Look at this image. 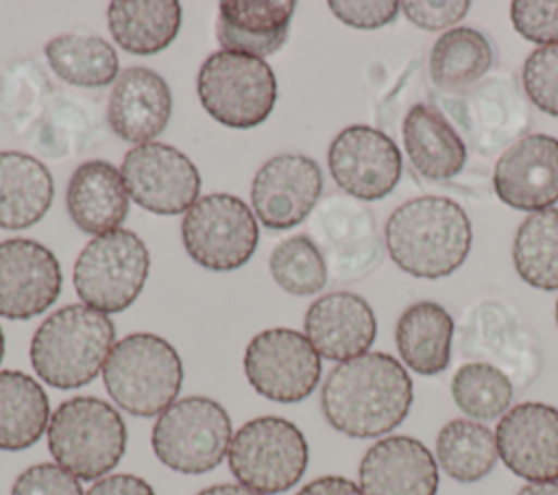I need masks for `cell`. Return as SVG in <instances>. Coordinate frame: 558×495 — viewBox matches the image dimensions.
I'll use <instances>...</instances> for the list:
<instances>
[{
	"label": "cell",
	"mask_w": 558,
	"mask_h": 495,
	"mask_svg": "<svg viewBox=\"0 0 558 495\" xmlns=\"http://www.w3.org/2000/svg\"><path fill=\"white\" fill-rule=\"evenodd\" d=\"M294 9V0H225L218 7V44L222 50L268 57L286 44Z\"/></svg>",
	"instance_id": "obj_23"
},
{
	"label": "cell",
	"mask_w": 558,
	"mask_h": 495,
	"mask_svg": "<svg viewBox=\"0 0 558 495\" xmlns=\"http://www.w3.org/2000/svg\"><path fill=\"white\" fill-rule=\"evenodd\" d=\"M414 399L405 366L384 351L338 362L320 388L327 423L351 438H377L401 425Z\"/></svg>",
	"instance_id": "obj_1"
},
{
	"label": "cell",
	"mask_w": 558,
	"mask_h": 495,
	"mask_svg": "<svg viewBox=\"0 0 558 495\" xmlns=\"http://www.w3.org/2000/svg\"><path fill=\"white\" fill-rule=\"evenodd\" d=\"M150 270V253L131 229H113L92 238L74 262V290L83 305L102 314L126 310L142 292Z\"/></svg>",
	"instance_id": "obj_8"
},
{
	"label": "cell",
	"mask_w": 558,
	"mask_h": 495,
	"mask_svg": "<svg viewBox=\"0 0 558 495\" xmlns=\"http://www.w3.org/2000/svg\"><path fill=\"white\" fill-rule=\"evenodd\" d=\"M331 13L347 26L360 31H375L390 22L401 11L397 0H331Z\"/></svg>",
	"instance_id": "obj_40"
},
{
	"label": "cell",
	"mask_w": 558,
	"mask_h": 495,
	"mask_svg": "<svg viewBox=\"0 0 558 495\" xmlns=\"http://www.w3.org/2000/svg\"><path fill=\"white\" fill-rule=\"evenodd\" d=\"M203 109L231 129L262 124L277 102L272 68L257 57L218 50L205 59L196 76Z\"/></svg>",
	"instance_id": "obj_6"
},
{
	"label": "cell",
	"mask_w": 558,
	"mask_h": 495,
	"mask_svg": "<svg viewBox=\"0 0 558 495\" xmlns=\"http://www.w3.org/2000/svg\"><path fill=\"white\" fill-rule=\"evenodd\" d=\"M187 255L203 268L225 273L244 266L259 242L257 218L233 194L201 196L181 220Z\"/></svg>",
	"instance_id": "obj_10"
},
{
	"label": "cell",
	"mask_w": 558,
	"mask_h": 495,
	"mask_svg": "<svg viewBox=\"0 0 558 495\" xmlns=\"http://www.w3.org/2000/svg\"><path fill=\"white\" fill-rule=\"evenodd\" d=\"M312 240L336 281H357L384 259V242L373 214L351 196L331 194L314 207Z\"/></svg>",
	"instance_id": "obj_11"
},
{
	"label": "cell",
	"mask_w": 558,
	"mask_h": 495,
	"mask_svg": "<svg viewBox=\"0 0 558 495\" xmlns=\"http://www.w3.org/2000/svg\"><path fill=\"white\" fill-rule=\"evenodd\" d=\"M50 170L33 155L0 150V229H26L52 205Z\"/></svg>",
	"instance_id": "obj_27"
},
{
	"label": "cell",
	"mask_w": 558,
	"mask_h": 495,
	"mask_svg": "<svg viewBox=\"0 0 558 495\" xmlns=\"http://www.w3.org/2000/svg\"><path fill=\"white\" fill-rule=\"evenodd\" d=\"M556 325H558V299H556Z\"/></svg>",
	"instance_id": "obj_47"
},
{
	"label": "cell",
	"mask_w": 558,
	"mask_h": 495,
	"mask_svg": "<svg viewBox=\"0 0 558 495\" xmlns=\"http://www.w3.org/2000/svg\"><path fill=\"white\" fill-rule=\"evenodd\" d=\"M401 137L414 170L432 181L453 179L466 164L460 131L436 105H412L403 116Z\"/></svg>",
	"instance_id": "obj_25"
},
{
	"label": "cell",
	"mask_w": 558,
	"mask_h": 495,
	"mask_svg": "<svg viewBox=\"0 0 558 495\" xmlns=\"http://www.w3.org/2000/svg\"><path fill=\"white\" fill-rule=\"evenodd\" d=\"M440 105L451 113L466 142L484 155L514 144L530 122L519 85L501 76L442 96Z\"/></svg>",
	"instance_id": "obj_15"
},
{
	"label": "cell",
	"mask_w": 558,
	"mask_h": 495,
	"mask_svg": "<svg viewBox=\"0 0 558 495\" xmlns=\"http://www.w3.org/2000/svg\"><path fill=\"white\" fill-rule=\"evenodd\" d=\"M510 22L532 44H558V0H514Z\"/></svg>",
	"instance_id": "obj_38"
},
{
	"label": "cell",
	"mask_w": 558,
	"mask_h": 495,
	"mask_svg": "<svg viewBox=\"0 0 558 495\" xmlns=\"http://www.w3.org/2000/svg\"><path fill=\"white\" fill-rule=\"evenodd\" d=\"M4 358V334H2V327H0V362Z\"/></svg>",
	"instance_id": "obj_46"
},
{
	"label": "cell",
	"mask_w": 558,
	"mask_h": 495,
	"mask_svg": "<svg viewBox=\"0 0 558 495\" xmlns=\"http://www.w3.org/2000/svg\"><path fill=\"white\" fill-rule=\"evenodd\" d=\"M384 244L403 273L440 279L466 262L473 229L466 212L453 198L427 194L401 203L388 216Z\"/></svg>",
	"instance_id": "obj_2"
},
{
	"label": "cell",
	"mask_w": 558,
	"mask_h": 495,
	"mask_svg": "<svg viewBox=\"0 0 558 495\" xmlns=\"http://www.w3.org/2000/svg\"><path fill=\"white\" fill-rule=\"evenodd\" d=\"M196 495H262V493H257L248 486H242V484H214V486L203 488Z\"/></svg>",
	"instance_id": "obj_44"
},
{
	"label": "cell",
	"mask_w": 558,
	"mask_h": 495,
	"mask_svg": "<svg viewBox=\"0 0 558 495\" xmlns=\"http://www.w3.org/2000/svg\"><path fill=\"white\" fill-rule=\"evenodd\" d=\"M102 379L109 397L124 412L155 416L174 403L183 384V362L166 338L137 331L113 345Z\"/></svg>",
	"instance_id": "obj_4"
},
{
	"label": "cell",
	"mask_w": 558,
	"mask_h": 495,
	"mask_svg": "<svg viewBox=\"0 0 558 495\" xmlns=\"http://www.w3.org/2000/svg\"><path fill=\"white\" fill-rule=\"evenodd\" d=\"M231 419L209 397H183L153 425V451L168 469L201 475L216 469L231 445Z\"/></svg>",
	"instance_id": "obj_9"
},
{
	"label": "cell",
	"mask_w": 558,
	"mask_h": 495,
	"mask_svg": "<svg viewBox=\"0 0 558 495\" xmlns=\"http://www.w3.org/2000/svg\"><path fill=\"white\" fill-rule=\"evenodd\" d=\"M323 192L320 166L301 153L270 157L253 177L251 203L255 218L275 231L303 222Z\"/></svg>",
	"instance_id": "obj_16"
},
{
	"label": "cell",
	"mask_w": 558,
	"mask_h": 495,
	"mask_svg": "<svg viewBox=\"0 0 558 495\" xmlns=\"http://www.w3.org/2000/svg\"><path fill=\"white\" fill-rule=\"evenodd\" d=\"M501 203L521 212H543L558 203V137L530 133L506 146L493 170Z\"/></svg>",
	"instance_id": "obj_17"
},
{
	"label": "cell",
	"mask_w": 558,
	"mask_h": 495,
	"mask_svg": "<svg viewBox=\"0 0 558 495\" xmlns=\"http://www.w3.org/2000/svg\"><path fill=\"white\" fill-rule=\"evenodd\" d=\"M61 286V266L48 246L28 238L0 242V316H37L57 301Z\"/></svg>",
	"instance_id": "obj_19"
},
{
	"label": "cell",
	"mask_w": 558,
	"mask_h": 495,
	"mask_svg": "<svg viewBox=\"0 0 558 495\" xmlns=\"http://www.w3.org/2000/svg\"><path fill=\"white\" fill-rule=\"evenodd\" d=\"M48 449L78 480H100L124 456V419L98 397L68 399L50 414Z\"/></svg>",
	"instance_id": "obj_5"
},
{
	"label": "cell",
	"mask_w": 558,
	"mask_h": 495,
	"mask_svg": "<svg viewBox=\"0 0 558 495\" xmlns=\"http://www.w3.org/2000/svg\"><path fill=\"white\" fill-rule=\"evenodd\" d=\"M48 423L44 386L22 371H0V449L20 451L35 445Z\"/></svg>",
	"instance_id": "obj_30"
},
{
	"label": "cell",
	"mask_w": 558,
	"mask_h": 495,
	"mask_svg": "<svg viewBox=\"0 0 558 495\" xmlns=\"http://www.w3.org/2000/svg\"><path fill=\"white\" fill-rule=\"evenodd\" d=\"M504 464L527 482H558V408L541 401L512 406L495 427Z\"/></svg>",
	"instance_id": "obj_18"
},
{
	"label": "cell",
	"mask_w": 558,
	"mask_h": 495,
	"mask_svg": "<svg viewBox=\"0 0 558 495\" xmlns=\"http://www.w3.org/2000/svg\"><path fill=\"white\" fill-rule=\"evenodd\" d=\"M514 388L510 377L488 362H464L451 377V397L473 421L501 419L510 410Z\"/></svg>",
	"instance_id": "obj_35"
},
{
	"label": "cell",
	"mask_w": 558,
	"mask_h": 495,
	"mask_svg": "<svg viewBox=\"0 0 558 495\" xmlns=\"http://www.w3.org/2000/svg\"><path fill=\"white\" fill-rule=\"evenodd\" d=\"M113 41L133 55H155L168 48L181 28L177 0H113L107 9Z\"/></svg>",
	"instance_id": "obj_28"
},
{
	"label": "cell",
	"mask_w": 558,
	"mask_h": 495,
	"mask_svg": "<svg viewBox=\"0 0 558 495\" xmlns=\"http://www.w3.org/2000/svg\"><path fill=\"white\" fill-rule=\"evenodd\" d=\"M469 0H405L401 13L423 31H449L469 13Z\"/></svg>",
	"instance_id": "obj_41"
},
{
	"label": "cell",
	"mask_w": 558,
	"mask_h": 495,
	"mask_svg": "<svg viewBox=\"0 0 558 495\" xmlns=\"http://www.w3.org/2000/svg\"><path fill=\"white\" fill-rule=\"evenodd\" d=\"M268 268L277 286L290 294H316L329 279L327 262L312 236L296 233L283 238L268 257Z\"/></svg>",
	"instance_id": "obj_36"
},
{
	"label": "cell",
	"mask_w": 558,
	"mask_h": 495,
	"mask_svg": "<svg viewBox=\"0 0 558 495\" xmlns=\"http://www.w3.org/2000/svg\"><path fill=\"white\" fill-rule=\"evenodd\" d=\"M244 373L262 397L277 403H296L318 386L320 355L305 334L275 327L259 331L246 345Z\"/></svg>",
	"instance_id": "obj_12"
},
{
	"label": "cell",
	"mask_w": 558,
	"mask_h": 495,
	"mask_svg": "<svg viewBox=\"0 0 558 495\" xmlns=\"http://www.w3.org/2000/svg\"><path fill=\"white\" fill-rule=\"evenodd\" d=\"M65 205L72 222L89 236L120 229L129 214V192L120 170L102 159L83 161L68 181Z\"/></svg>",
	"instance_id": "obj_24"
},
{
	"label": "cell",
	"mask_w": 558,
	"mask_h": 495,
	"mask_svg": "<svg viewBox=\"0 0 558 495\" xmlns=\"http://www.w3.org/2000/svg\"><path fill=\"white\" fill-rule=\"evenodd\" d=\"M327 166L336 185L355 201L388 196L403 174V159L395 140L366 124H351L331 140Z\"/></svg>",
	"instance_id": "obj_13"
},
{
	"label": "cell",
	"mask_w": 558,
	"mask_h": 495,
	"mask_svg": "<svg viewBox=\"0 0 558 495\" xmlns=\"http://www.w3.org/2000/svg\"><path fill=\"white\" fill-rule=\"evenodd\" d=\"M46 59L52 72L78 87H105L118 79V55L113 46L92 33H65L46 44Z\"/></svg>",
	"instance_id": "obj_32"
},
{
	"label": "cell",
	"mask_w": 558,
	"mask_h": 495,
	"mask_svg": "<svg viewBox=\"0 0 558 495\" xmlns=\"http://www.w3.org/2000/svg\"><path fill=\"white\" fill-rule=\"evenodd\" d=\"M512 262L519 277L538 290H558V209L530 214L517 229Z\"/></svg>",
	"instance_id": "obj_34"
},
{
	"label": "cell",
	"mask_w": 558,
	"mask_h": 495,
	"mask_svg": "<svg viewBox=\"0 0 558 495\" xmlns=\"http://www.w3.org/2000/svg\"><path fill=\"white\" fill-rule=\"evenodd\" d=\"M296 495H364L360 484L342 475H323L307 482Z\"/></svg>",
	"instance_id": "obj_43"
},
{
	"label": "cell",
	"mask_w": 558,
	"mask_h": 495,
	"mask_svg": "<svg viewBox=\"0 0 558 495\" xmlns=\"http://www.w3.org/2000/svg\"><path fill=\"white\" fill-rule=\"evenodd\" d=\"M133 203L161 216H177L198 201L201 174L174 146L148 142L131 148L120 166Z\"/></svg>",
	"instance_id": "obj_14"
},
{
	"label": "cell",
	"mask_w": 558,
	"mask_h": 495,
	"mask_svg": "<svg viewBox=\"0 0 558 495\" xmlns=\"http://www.w3.org/2000/svg\"><path fill=\"white\" fill-rule=\"evenodd\" d=\"M116 345L113 321L89 305L52 312L33 334L31 364L52 388L72 390L89 384Z\"/></svg>",
	"instance_id": "obj_3"
},
{
	"label": "cell",
	"mask_w": 558,
	"mask_h": 495,
	"mask_svg": "<svg viewBox=\"0 0 558 495\" xmlns=\"http://www.w3.org/2000/svg\"><path fill=\"white\" fill-rule=\"evenodd\" d=\"M495 63L493 41L473 26L445 31L429 52V79L442 92H464L477 85Z\"/></svg>",
	"instance_id": "obj_29"
},
{
	"label": "cell",
	"mask_w": 558,
	"mask_h": 495,
	"mask_svg": "<svg viewBox=\"0 0 558 495\" xmlns=\"http://www.w3.org/2000/svg\"><path fill=\"white\" fill-rule=\"evenodd\" d=\"M517 495H558V482H530Z\"/></svg>",
	"instance_id": "obj_45"
},
{
	"label": "cell",
	"mask_w": 558,
	"mask_h": 495,
	"mask_svg": "<svg viewBox=\"0 0 558 495\" xmlns=\"http://www.w3.org/2000/svg\"><path fill=\"white\" fill-rule=\"evenodd\" d=\"M172 94L168 83L153 70L133 65L118 74L107 102L111 131L131 144H148L170 120Z\"/></svg>",
	"instance_id": "obj_22"
},
{
	"label": "cell",
	"mask_w": 558,
	"mask_h": 495,
	"mask_svg": "<svg viewBox=\"0 0 558 495\" xmlns=\"http://www.w3.org/2000/svg\"><path fill=\"white\" fill-rule=\"evenodd\" d=\"M456 323L434 301L408 305L395 327V342L403 364L418 375H438L451 362Z\"/></svg>",
	"instance_id": "obj_26"
},
{
	"label": "cell",
	"mask_w": 558,
	"mask_h": 495,
	"mask_svg": "<svg viewBox=\"0 0 558 495\" xmlns=\"http://www.w3.org/2000/svg\"><path fill=\"white\" fill-rule=\"evenodd\" d=\"M85 495H155V491L140 475L113 473L96 480Z\"/></svg>",
	"instance_id": "obj_42"
},
{
	"label": "cell",
	"mask_w": 558,
	"mask_h": 495,
	"mask_svg": "<svg viewBox=\"0 0 558 495\" xmlns=\"http://www.w3.org/2000/svg\"><path fill=\"white\" fill-rule=\"evenodd\" d=\"M303 329L320 358L344 362L368 353L377 336V321L366 299L340 290L318 297L307 307Z\"/></svg>",
	"instance_id": "obj_21"
},
{
	"label": "cell",
	"mask_w": 558,
	"mask_h": 495,
	"mask_svg": "<svg viewBox=\"0 0 558 495\" xmlns=\"http://www.w3.org/2000/svg\"><path fill=\"white\" fill-rule=\"evenodd\" d=\"M364 495H436L440 475L434 454L412 436L375 440L357 469Z\"/></svg>",
	"instance_id": "obj_20"
},
{
	"label": "cell",
	"mask_w": 558,
	"mask_h": 495,
	"mask_svg": "<svg viewBox=\"0 0 558 495\" xmlns=\"http://www.w3.org/2000/svg\"><path fill=\"white\" fill-rule=\"evenodd\" d=\"M229 469L242 486L262 495L292 488L305 473L310 449L303 432L283 416H257L235 430Z\"/></svg>",
	"instance_id": "obj_7"
},
{
	"label": "cell",
	"mask_w": 558,
	"mask_h": 495,
	"mask_svg": "<svg viewBox=\"0 0 558 495\" xmlns=\"http://www.w3.org/2000/svg\"><path fill=\"white\" fill-rule=\"evenodd\" d=\"M11 495H85L81 480L65 471L59 464L41 462L22 471L13 486Z\"/></svg>",
	"instance_id": "obj_39"
},
{
	"label": "cell",
	"mask_w": 558,
	"mask_h": 495,
	"mask_svg": "<svg viewBox=\"0 0 558 495\" xmlns=\"http://www.w3.org/2000/svg\"><path fill=\"white\" fill-rule=\"evenodd\" d=\"M499 460L495 432L473 419H451L436 436V462L456 482L486 478Z\"/></svg>",
	"instance_id": "obj_31"
},
{
	"label": "cell",
	"mask_w": 558,
	"mask_h": 495,
	"mask_svg": "<svg viewBox=\"0 0 558 495\" xmlns=\"http://www.w3.org/2000/svg\"><path fill=\"white\" fill-rule=\"evenodd\" d=\"M469 318L464 349L475 355L493 358L499 369L512 366V373L519 375V382L523 384L519 364L527 369L530 362H536V351L532 342L525 340V327H521V323L514 321L499 303H482Z\"/></svg>",
	"instance_id": "obj_33"
},
{
	"label": "cell",
	"mask_w": 558,
	"mask_h": 495,
	"mask_svg": "<svg viewBox=\"0 0 558 495\" xmlns=\"http://www.w3.org/2000/svg\"><path fill=\"white\" fill-rule=\"evenodd\" d=\"M521 85L536 109L558 118V44L538 46L527 55Z\"/></svg>",
	"instance_id": "obj_37"
}]
</instances>
